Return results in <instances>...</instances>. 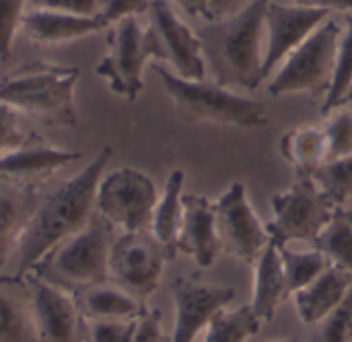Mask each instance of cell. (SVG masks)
<instances>
[{"instance_id":"cell-1","label":"cell","mask_w":352,"mask_h":342,"mask_svg":"<svg viewBox=\"0 0 352 342\" xmlns=\"http://www.w3.org/2000/svg\"><path fill=\"white\" fill-rule=\"evenodd\" d=\"M111 157L113 149L103 147L89 165H85L68 182L60 184L45 198L37 200L14 248V275L23 277L31 272L50 250L78 233L91 221L95 215L97 188Z\"/></svg>"},{"instance_id":"cell-2","label":"cell","mask_w":352,"mask_h":342,"mask_svg":"<svg viewBox=\"0 0 352 342\" xmlns=\"http://www.w3.org/2000/svg\"><path fill=\"white\" fill-rule=\"evenodd\" d=\"M272 0H258L239 14L208 23L198 37L214 83L225 89L256 91L264 81L266 8Z\"/></svg>"},{"instance_id":"cell-3","label":"cell","mask_w":352,"mask_h":342,"mask_svg":"<svg viewBox=\"0 0 352 342\" xmlns=\"http://www.w3.org/2000/svg\"><path fill=\"white\" fill-rule=\"evenodd\" d=\"M80 76L76 66L29 60L0 78V103L45 126L76 128L74 87Z\"/></svg>"},{"instance_id":"cell-4","label":"cell","mask_w":352,"mask_h":342,"mask_svg":"<svg viewBox=\"0 0 352 342\" xmlns=\"http://www.w3.org/2000/svg\"><path fill=\"white\" fill-rule=\"evenodd\" d=\"M113 239L116 229L95 211L78 233L50 250L27 275L72 295L109 283V252Z\"/></svg>"},{"instance_id":"cell-5","label":"cell","mask_w":352,"mask_h":342,"mask_svg":"<svg viewBox=\"0 0 352 342\" xmlns=\"http://www.w3.org/2000/svg\"><path fill=\"white\" fill-rule=\"evenodd\" d=\"M169 99L188 122H206L237 128H262L268 124L266 107L250 97L225 89L217 83L186 81L163 64H153Z\"/></svg>"},{"instance_id":"cell-6","label":"cell","mask_w":352,"mask_h":342,"mask_svg":"<svg viewBox=\"0 0 352 342\" xmlns=\"http://www.w3.org/2000/svg\"><path fill=\"white\" fill-rule=\"evenodd\" d=\"M340 39L342 23H338L336 17H330L270 76L268 95L283 97L291 93H309L314 97H328L334 83Z\"/></svg>"},{"instance_id":"cell-7","label":"cell","mask_w":352,"mask_h":342,"mask_svg":"<svg viewBox=\"0 0 352 342\" xmlns=\"http://www.w3.org/2000/svg\"><path fill=\"white\" fill-rule=\"evenodd\" d=\"M107 54L97 66V74L107 81L109 91L136 101L144 89V66L151 58L161 62V50L151 27H142L138 17H126L109 27Z\"/></svg>"},{"instance_id":"cell-8","label":"cell","mask_w":352,"mask_h":342,"mask_svg":"<svg viewBox=\"0 0 352 342\" xmlns=\"http://www.w3.org/2000/svg\"><path fill=\"white\" fill-rule=\"evenodd\" d=\"M338 211L311 173H297V180L287 192L272 196L274 217L266 229L278 246L289 242L314 244Z\"/></svg>"},{"instance_id":"cell-9","label":"cell","mask_w":352,"mask_h":342,"mask_svg":"<svg viewBox=\"0 0 352 342\" xmlns=\"http://www.w3.org/2000/svg\"><path fill=\"white\" fill-rule=\"evenodd\" d=\"M171 258L175 256L151 229L120 233L109 252V283L144 303L157 291L165 262Z\"/></svg>"},{"instance_id":"cell-10","label":"cell","mask_w":352,"mask_h":342,"mask_svg":"<svg viewBox=\"0 0 352 342\" xmlns=\"http://www.w3.org/2000/svg\"><path fill=\"white\" fill-rule=\"evenodd\" d=\"M157 202L159 194L153 180L134 167H122L101 178L95 211L122 233L148 231Z\"/></svg>"},{"instance_id":"cell-11","label":"cell","mask_w":352,"mask_h":342,"mask_svg":"<svg viewBox=\"0 0 352 342\" xmlns=\"http://www.w3.org/2000/svg\"><path fill=\"white\" fill-rule=\"evenodd\" d=\"M214 211L223 250L254 266L272 239L266 225H262L254 213L245 186L241 182L231 184L229 190L214 202Z\"/></svg>"},{"instance_id":"cell-12","label":"cell","mask_w":352,"mask_h":342,"mask_svg":"<svg viewBox=\"0 0 352 342\" xmlns=\"http://www.w3.org/2000/svg\"><path fill=\"white\" fill-rule=\"evenodd\" d=\"M330 17L332 10L270 2L266 8V50H264V81L270 78L280 64Z\"/></svg>"},{"instance_id":"cell-13","label":"cell","mask_w":352,"mask_h":342,"mask_svg":"<svg viewBox=\"0 0 352 342\" xmlns=\"http://www.w3.org/2000/svg\"><path fill=\"white\" fill-rule=\"evenodd\" d=\"M148 27L153 29L161 62H169L171 72L186 81H204L206 62L200 37L175 14L167 0H153L148 8Z\"/></svg>"},{"instance_id":"cell-14","label":"cell","mask_w":352,"mask_h":342,"mask_svg":"<svg viewBox=\"0 0 352 342\" xmlns=\"http://www.w3.org/2000/svg\"><path fill=\"white\" fill-rule=\"evenodd\" d=\"M171 295L175 301L171 342H194L221 310L235 301L237 293L233 287L206 285L188 277H177L171 283Z\"/></svg>"},{"instance_id":"cell-15","label":"cell","mask_w":352,"mask_h":342,"mask_svg":"<svg viewBox=\"0 0 352 342\" xmlns=\"http://www.w3.org/2000/svg\"><path fill=\"white\" fill-rule=\"evenodd\" d=\"M80 157V151L60 149L39 134L29 132L21 147L0 155V184L37 190L62 167Z\"/></svg>"},{"instance_id":"cell-16","label":"cell","mask_w":352,"mask_h":342,"mask_svg":"<svg viewBox=\"0 0 352 342\" xmlns=\"http://www.w3.org/2000/svg\"><path fill=\"white\" fill-rule=\"evenodd\" d=\"M33 303L35 320L41 342H85L87 320L82 318L76 297L62 289H56L41 279L27 275Z\"/></svg>"},{"instance_id":"cell-17","label":"cell","mask_w":352,"mask_h":342,"mask_svg":"<svg viewBox=\"0 0 352 342\" xmlns=\"http://www.w3.org/2000/svg\"><path fill=\"white\" fill-rule=\"evenodd\" d=\"M175 250L192 256L200 268H210L223 252L214 202H210L206 196L184 194V219Z\"/></svg>"},{"instance_id":"cell-18","label":"cell","mask_w":352,"mask_h":342,"mask_svg":"<svg viewBox=\"0 0 352 342\" xmlns=\"http://www.w3.org/2000/svg\"><path fill=\"white\" fill-rule=\"evenodd\" d=\"M0 342H41L27 275L0 277Z\"/></svg>"},{"instance_id":"cell-19","label":"cell","mask_w":352,"mask_h":342,"mask_svg":"<svg viewBox=\"0 0 352 342\" xmlns=\"http://www.w3.org/2000/svg\"><path fill=\"white\" fill-rule=\"evenodd\" d=\"M351 291V272L338 264H330L314 283L293 295L299 320L307 326H316L326 316H330L349 297Z\"/></svg>"},{"instance_id":"cell-20","label":"cell","mask_w":352,"mask_h":342,"mask_svg":"<svg viewBox=\"0 0 352 342\" xmlns=\"http://www.w3.org/2000/svg\"><path fill=\"white\" fill-rule=\"evenodd\" d=\"M21 29L33 43L58 45L64 41H72V39H80V37L99 33V31L107 29V23L99 14L82 17V14L58 12V10L31 8L29 12H25Z\"/></svg>"},{"instance_id":"cell-21","label":"cell","mask_w":352,"mask_h":342,"mask_svg":"<svg viewBox=\"0 0 352 342\" xmlns=\"http://www.w3.org/2000/svg\"><path fill=\"white\" fill-rule=\"evenodd\" d=\"M291 297L289 283L285 277L280 248L276 242H270L258 262L254 264V299L252 308L262 322H272L278 306Z\"/></svg>"},{"instance_id":"cell-22","label":"cell","mask_w":352,"mask_h":342,"mask_svg":"<svg viewBox=\"0 0 352 342\" xmlns=\"http://www.w3.org/2000/svg\"><path fill=\"white\" fill-rule=\"evenodd\" d=\"M37 190L0 184V268L14 256L19 235L37 204Z\"/></svg>"},{"instance_id":"cell-23","label":"cell","mask_w":352,"mask_h":342,"mask_svg":"<svg viewBox=\"0 0 352 342\" xmlns=\"http://www.w3.org/2000/svg\"><path fill=\"white\" fill-rule=\"evenodd\" d=\"M74 297H76L78 310L87 322L132 320V318H138L146 310V306L142 301L134 299L132 295H128L113 283H103V285L91 287Z\"/></svg>"},{"instance_id":"cell-24","label":"cell","mask_w":352,"mask_h":342,"mask_svg":"<svg viewBox=\"0 0 352 342\" xmlns=\"http://www.w3.org/2000/svg\"><path fill=\"white\" fill-rule=\"evenodd\" d=\"M283 159L297 169V173H314L328 161V140L324 128L299 126L280 138Z\"/></svg>"},{"instance_id":"cell-25","label":"cell","mask_w":352,"mask_h":342,"mask_svg":"<svg viewBox=\"0 0 352 342\" xmlns=\"http://www.w3.org/2000/svg\"><path fill=\"white\" fill-rule=\"evenodd\" d=\"M184 182H186V175L182 169H173L169 173L165 192L163 196H159L155 217H153V227H151L155 237L173 256L177 254L175 244H177V235H179V227L184 219Z\"/></svg>"},{"instance_id":"cell-26","label":"cell","mask_w":352,"mask_h":342,"mask_svg":"<svg viewBox=\"0 0 352 342\" xmlns=\"http://www.w3.org/2000/svg\"><path fill=\"white\" fill-rule=\"evenodd\" d=\"M262 320L254 312L252 303L237 310H221L208 324L204 342H248L260 334Z\"/></svg>"},{"instance_id":"cell-27","label":"cell","mask_w":352,"mask_h":342,"mask_svg":"<svg viewBox=\"0 0 352 342\" xmlns=\"http://www.w3.org/2000/svg\"><path fill=\"white\" fill-rule=\"evenodd\" d=\"M278 248H280V260H283V268H285V277H287V283H289L291 297L299 289L314 283L332 264L316 248L309 250V252H293L287 246H278Z\"/></svg>"},{"instance_id":"cell-28","label":"cell","mask_w":352,"mask_h":342,"mask_svg":"<svg viewBox=\"0 0 352 342\" xmlns=\"http://www.w3.org/2000/svg\"><path fill=\"white\" fill-rule=\"evenodd\" d=\"M314 248L320 250L332 264L346 268L352 275V223L342 209L314 242Z\"/></svg>"},{"instance_id":"cell-29","label":"cell","mask_w":352,"mask_h":342,"mask_svg":"<svg viewBox=\"0 0 352 342\" xmlns=\"http://www.w3.org/2000/svg\"><path fill=\"white\" fill-rule=\"evenodd\" d=\"M352 89V12H344L342 23V39L338 47V60H336V72L332 89L322 105L324 114L336 111L340 105L346 103V97Z\"/></svg>"},{"instance_id":"cell-30","label":"cell","mask_w":352,"mask_h":342,"mask_svg":"<svg viewBox=\"0 0 352 342\" xmlns=\"http://www.w3.org/2000/svg\"><path fill=\"white\" fill-rule=\"evenodd\" d=\"M311 175L338 209L352 200V155L324 163Z\"/></svg>"},{"instance_id":"cell-31","label":"cell","mask_w":352,"mask_h":342,"mask_svg":"<svg viewBox=\"0 0 352 342\" xmlns=\"http://www.w3.org/2000/svg\"><path fill=\"white\" fill-rule=\"evenodd\" d=\"M314 328L311 342H352V291L330 316Z\"/></svg>"},{"instance_id":"cell-32","label":"cell","mask_w":352,"mask_h":342,"mask_svg":"<svg viewBox=\"0 0 352 342\" xmlns=\"http://www.w3.org/2000/svg\"><path fill=\"white\" fill-rule=\"evenodd\" d=\"M328 140V161L352 155V111H336L324 128ZM326 161V163H328Z\"/></svg>"},{"instance_id":"cell-33","label":"cell","mask_w":352,"mask_h":342,"mask_svg":"<svg viewBox=\"0 0 352 342\" xmlns=\"http://www.w3.org/2000/svg\"><path fill=\"white\" fill-rule=\"evenodd\" d=\"M27 0H0V60H8L12 41L21 29Z\"/></svg>"},{"instance_id":"cell-34","label":"cell","mask_w":352,"mask_h":342,"mask_svg":"<svg viewBox=\"0 0 352 342\" xmlns=\"http://www.w3.org/2000/svg\"><path fill=\"white\" fill-rule=\"evenodd\" d=\"M138 318L87 322L85 342H132Z\"/></svg>"},{"instance_id":"cell-35","label":"cell","mask_w":352,"mask_h":342,"mask_svg":"<svg viewBox=\"0 0 352 342\" xmlns=\"http://www.w3.org/2000/svg\"><path fill=\"white\" fill-rule=\"evenodd\" d=\"M27 136L29 132L19 128V114L12 107L0 103V155L21 147Z\"/></svg>"},{"instance_id":"cell-36","label":"cell","mask_w":352,"mask_h":342,"mask_svg":"<svg viewBox=\"0 0 352 342\" xmlns=\"http://www.w3.org/2000/svg\"><path fill=\"white\" fill-rule=\"evenodd\" d=\"M153 0H103L99 17L107 23V29L126 17H138L148 12Z\"/></svg>"},{"instance_id":"cell-37","label":"cell","mask_w":352,"mask_h":342,"mask_svg":"<svg viewBox=\"0 0 352 342\" xmlns=\"http://www.w3.org/2000/svg\"><path fill=\"white\" fill-rule=\"evenodd\" d=\"M103 0H27L31 8L39 10H58V12H70V14H82V17H95L101 12Z\"/></svg>"},{"instance_id":"cell-38","label":"cell","mask_w":352,"mask_h":342,"mask_svg":"<svg viewBox=\"0 0 352 342\" xmlns=\"http://www.w3.org/2000/svg\"><path fill=\"white\" fill-rule=\"evenodd\" d=\"M132 342H171V336H167L161 328V312L146 308L136 322V330Z\"/></svg>"},{"instance_id":"cell-39","label":"cell","mask_w":352,"mask_h":342,"mask_svg":"<svg viewBox=\"0 0 352 342\" xmlns=\"http://www.w3.org/2000/svg\"><path fill=\"white\" fill-rule=\"evenodd\" d=\"M254 2H258V0H210L208 12H206V21H208V23H214V21L229 19V17H233V14L243 12V10L250 8Z\"/></svg>"},{"instance_id":"cell-40","label":"cell","mask_w":352,"mask_h":342,"mask_svg":"<svg viewBox=\"0 0 352 342\" xmlns=\"http://www.w3.org/2000/svg\"><path fill=\"white\" fill-rule=\"evenodd\" d=\"M295 4L326 8V10H332V12H336V10L352 12V0H295Z\"/></svg>"},{"instance_id":"cell-41","label":"cell","mask_w":352,"mask_h":342,"mask_svg":"<svg viewBox=\"0 0 352 342\" xmlns=\"http://www.w3.org/2000/svg\"><path fill=\"white\" fill-rule=\"evenodd\" d=\"M182 10H186L190 17H204L208 12V4L210 0H173Z\"/></svg>"},{"instance_id":"cell-42","label":"cell","mask_w":352,"mask_h":342,"mask_svg":"<svg viewBox=\"0 0 352 342\" xmlns=\"http://www.w3.org/2000/svg\"><path fill=\"white\" fill-rule=\"evenodd\" d=\"M344 213H346V217L351 219V223H352V211H344Z\"/></svg>"},{"instance_id":"cell-43","label":"cell","mask_w":352,"mask_h":342,"mask_svg":"<svg viewBox=\"0 0 352 342\" xmlns=\"http://www.w3.org/2000/svg\"><path fill=\"white\" fill-rule=\"evenodd\" d=\"M351 99H352V89H351V93H349V97H346V103H349Z\"/></svg>"},{"instance_id":"cell-44","label":"cell","mask_w":352,"mask_h":342,"mask_svg":"<svg viewBox=\"0 0 352 342\" xmlns=\"http://www.w3.org/2000/svg\"><path fill=\"white\" fill-rule=\"evenodd\" d=\"M270 342H295V341H270Z\"/></svg>"},{"instance_id":"cell-45","label":"cell","mask_w":352,"mask_h":342,"mask_svg":"<svg viewBox=\"0 0 352 342\" xmlns=\"http://www.w3.org/2000/svg\"><path fill=\"white\" fill-rule=\"evenodd\" d=\"M349 103H352V99H351V101H349Z\"/></svg>"}]
</instances>
